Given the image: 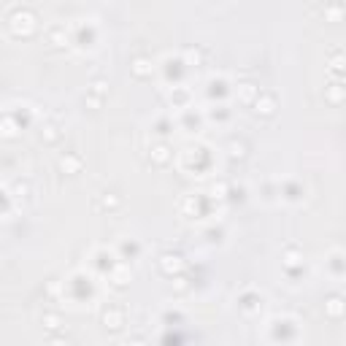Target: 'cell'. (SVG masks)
<instances>
[{"mask_svg":"<svg viewBox=\"0 0 346 346\" xmlns=\"http://www.w3.org/2000/svg\"><path fill=\"white\" fill-rule=\"evenodd\" d=\"M33 30H35V16H33V14L14 11L11 16H8V33H11V35H16V38L25 35L27 38Z\"/></svg>","mask_w":346,"mask_h":346,"instance_id":"1","label":"cell"},{"mask_svg":"<svg viewBox=\"0 0 346 346\" xmlns=\"http://www.w3.org/2000/svg\"><path fill=\"white\" fill-rule=\"evenodd\" d=\"M132 70H135V73H138V76H144V73H149V60H135V68H132Z\"/></svg>","mask_w":346,"mask_h":346,"instance_id":"2","label":"cell"},{"mask_svg":"<svg viewBox=\"0 0 346 346\" xmlns=\"http://www.w3.org/2000/svg\"><path fill=\"white\" fill-rule=\"evenodd\" d=\"M252 95H254L252 84H244V100H252Z\"/></svg>","mask_w":346,"mask_h":346,"instance_id":"3","label":"cell"}]
</instances>
